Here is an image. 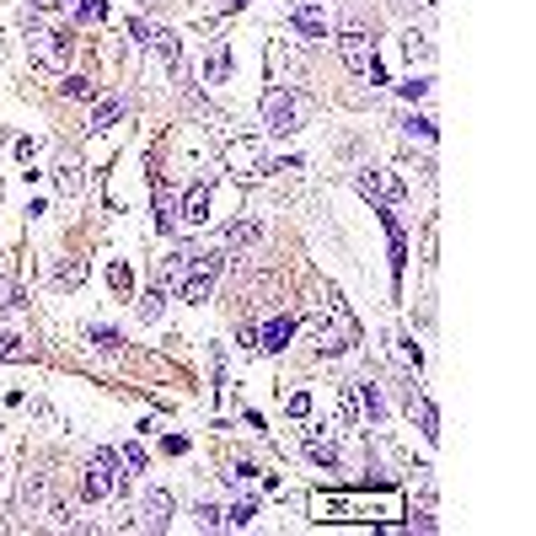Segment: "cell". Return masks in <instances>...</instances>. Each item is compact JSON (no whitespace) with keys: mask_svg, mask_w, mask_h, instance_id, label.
I'll list each match as a JSON object with an SVG mask.
<instances>
[{"mask_svg":"<svg viewBox=\"0 0 536 536\" xmlns=\"http://www.w3.org/2000/svg\"><path fill=\"white\" fill-rule=\"evenodd\" d=\"M220 268H226V258L220 252H188V274H182V300H193V306H204L210 290H215V279H220Z\"/></svg>","mask_w":536,"mask_h":536,"instance_id":"6da1fadb","label":"cell"},{"mask_svg":"<svg viewBox=\"0 0 536 536\" xmlns=\"http://www.w3.org/2000/svg\"><path fill=\"white\" fill-rule=\"evenodd\" d=\"M338 60L349 64L355 75H365V81H375V86H386V70H381V60H375V49H370V38L365 33H338Z\"/></svg>","mask_w":536,"mask_h":536,"instance_id":"7a4b0ae2","label":"cell"},{"mask_svg":"<svg viewBox=\"0 0 536 536\" xmlns=\"http://www.w3.org/2000/svg\"><path fill=\"white\" fill-rule=\"evenodd\" d=\"M349 344H359V322L349 317V306H333V317L317 327V349H322V355H338V349H349Z\"/></svg>","mask_w":536,"mask_h":536,"instance_id":"3957f363","label":"cell"},{"mask_svg":"<svg viewBox=\"0 0 536 536\" xmlns=\"http://www.w3.org/2000/svg\"><path fill=\"white\" fill-rule=\"evenodd\" d=\"M263 123H268V134H279V140L300 123V102L285 86H268V92H263Z\"/></svg>","mask_w":536,"mask_h":536,"instance_id":"277c9868","label":"cell"},{"mask_svg":"<svg viewBox=\"0 0 536 536\" xmlns=\"http://www.w3.org/2000/svg\"><path fill=\"white\" fill-rule=\"evenodd\" d=\"M226 161H231V172H237V178H258V172H268V167H274V161L263 156V145H258V140H231V145H226Z\"/></svg>","mask_w":536,"mask_h":536,"instance_id":"5b68a950","label":"cell"},{"mask_svg":"<svg viewBox=\"0 0 536 536\" xmlns=\"http://www.w3.org/2000/svg\"><path fill=\"white\" fill-rule=\"evenodd\" d=\"M355 188L365 193V199H375V204H397V199H403V182H397V178H381V172H359Z\"/></svg>","mask_w":536,"mask_h":536,"instance_id":"8992f818","label":"cell"},{"mask_svg":"<svg viewBox=\"0 0 536 536\" xmlns=\"http://www.w3.org/2000/svg\"><path fill=\"white\" fill-rule=\"evenodd\" d=\"M306 451H311L317 467H333V473H338V440H327L322 424H306Z\"/></svg>","mask_w":536,"mask_h":536,"instance_id":"52a82bcc","label":"cell"},{"mask_svg":"<svg viewBox=\"0 0 536 536\" xmlns=\"http://www.w3.org/2000/svg\"><path fill=\"white\" fill-rule=\"evenodd\" d=\"M210 182H199V188H188V199L178 204V220H188V226H204L210 220Z\"/></svg>","mask_w":536,"mask_h":536,"instance_id":"ba28073f","label":"cell"},{"mask_svg":"<svg viewBox=\"0 0 536 536\" xmlns=\"http://www.w3.org/2000/svg\"><path fill=\"white\" fill-rule=\"evenodd\" d=\"M290 338H296V317H274V322L258 333V349L279 355V349H290Z\"/></svg>","mask_w":536,"mask_h":536,"instance_id":"9c48e42d","label":"cell"},{"mask_svg":"<svg viewBox=\"0 0 536 536\" xmlns=\"http://www.w3.org/2000/svg\"><path fill=\"white\" fill-rule=\"evenodd\" d=\"M290 22H296V33H306V38H327V22H322V5L317 0H300Z\"/></svg>","mask_w":536,"mask_h":536,"instance_id":"30bf717a","label":"cell"},{"mask_svg":"<svg viewBox=\"0 0 536 536\" xmlns=\"http://www.w3.org/2000/svg\"><path fill=\"white\" fill-rule=\"evenodd\" d=\"M113 488H119V482H113V473H108L102 462H97V467H86V477H81V499H92V504H97V499H108Z\"/></svg>","mask_w":536,"mask_h":536,"instance_id":"8fae6325","label":"cell"},{"mask_svg":"<svg viewBox=\"0 0 536 536\" xmlns=\"http://www.w3.org/2000/svg\"><path fill=\"white\" fill-rule=\"evenodd\" d=\"M33 54H38V60H49V64H64V60H70V38L38 33V38H33Z\"/></svg>","mask_w":536,"mask_h":536,"instance_id":"7c38bea8","label":"cell"},{"mask_svg":"<svg viewBox=\"0 0 536 536\" xmlns=\"http://www.w3.org/2000/svg\"><path fill=\"white\" fill-rule=\"evenodd\" d=\"M172 226H178V193L156 188V231H172Z\"/></svg>","mask_w":536,"mask_h":536,"instance_id":"4fadbf2b","label":"cell"},{"mask_svg":"<svg viewBox=\"0 0 536 536\" xmlns=\"http://www.w3.org/2000/svg\"><path fill=\"white\" fill-rule=\"evenodd\" d=\"M182 274H188V252H172V258L156 268V290H172V285H182Z\"/></svg>","mask_w":536,"mask_h":536,"instance_id":"5bb4252c","label":"cell"},{"mask_svg":"<svg viewBox=\"0 0 536 536\" xmlns=\"http://www.w3.org/2000/svg\"><path fill=\"white\" fill-rule=\"evenodd\" d=\"M167 515H172V499H167L161 488L145 493V521H151V526H167Z\"/></svg>","mask_w":536,"mask_h":536,"instance_id":"9a60e30c","label":"cell"},{"mask_svg":"<svg viewBox=\"0 0 536 536\" xmlns=\"http://www.w3.org/2000/svg\"><path fill=\"white\" fill-rule=\"evenodd\" d=\"M338 424H344V429H359V397H355V386H344V392H338Z\"/></svg>","mask_w":536,"mask_h":536,"instance_id":"2e32d148","label":"cell"},{"mask_svg":"<svg viewBox=\"0 0 536 536\" xmlns=\"http://www.w3.org/2000/svg\"><path fill=\"white\" fill-rule=\"evenodd\" d=\"M151 44H156L161 64H172V70H178V38H172V33H151Z\"/></svg>","mask_w":536,"mask_h":536,"instance_id":"e0dca14e","label":"cell"},{"mask_svg":"<svg viewBox=\"0 0 536 536\" xmlns=\"http://www.w3.org/2000/svg\"><path fill=\"white\" fill-rule=\"evenodd\" d=\"M355 397H359V408H365L370 418L386 414V403H381V392H375V386H355Z\"/></svg>","mask_w":536,"mask_h":536,"instance_id":"ac0fdd59","label":"cell"},{"mask_svg":"<svg viewBox=\"0 0 536 536\" xmlns=\"http://www.w3.org/2000/svg\"><path fill=\"white\" fill-rule=\"evenodd\" d=\"M92 344H97L102 355H119V349H123V338L113 333V327H92Z\"/></svg>","mask_w":536,"mask_h":536,"instance_id":"d6986e66","label":"cell"},{"mask_svg":"<svg viewBox=\"0 0 536 536\" xmlns=\"http://www.w3.org/2000/svg\"><path fill=\"white\" fill-rule=\"evenodd\" d=\"M403 54H408V60H429V38H424V33H408V38H403Z\"/></svg>","mask_w":536,"mask_h":536,"instance_id":"ffe728a7","label":"cell"},{"mask_svg":"<svg viewBox=\"0 0 536 536\" xmlns=\"http://www.w3.org/2000/svg\"><path fill=\"white\" fill-rule=\"evenodd\" d=\"M123 119V102H97V119H92V129H108V123Z\"/></svg>","mask_w":536,"mask_h":536,"instance_id":"44dd1931","label":"cell"},{"mask_svg":"<svg viewBox=\"0 0 536 536\" xmlns=\"http://www.w3.org/2000/svg\"><path fill=\"white\" fill-rule=\"evenodd\" d=\"M167 290H151V296H140V317H145V322H156V317H161V306H167Z\"/></svg>","mask_w":536,"mask_h":536,"instance_id":"7402d4cb","label":"cell"},{"mask_svg":"<svg viewBox=\"0 0 536 536\" xmlns=\"http://www.w3.org/2000/svg\"><path fill=\"white\" fill-rule=\"evenodd\" d=\"M0 359H27V344L16 333H0Z\"/></svg>","mask_w":536,"mask_h":536,"instance_id":"603a6c76","label":"cell"},{"mask_svg":"<svg viewBox=\"0 0 536 536\" xmlns=\"http://www.w3.org/2000/svg\"><path fill=\"white\" fill-rule=\"evenodd\" d=\"M108 285H113L119 296H129V290H134V274H129L123 263H113V268H108Z\"/></svg>","mask_w":536,"mask_h":536,"instance_id":"cb8c5ba5","label":"cell"},{"mask_svg":"<svg viewBox=\"0 0 536 536\" xmlns=\"http://www.w3.org/2000/svg\"><path fill=\"white\" fill-rule=\"evenodd\" d=\"M226 237H231V247H247V241H258V226H252V220H237Z\"/></svg>","mask_w":536,"mask_h":536,"instance_id":"d4e9b609","label":"cell"},{"mask_svg":"<svg viewBox=\"0 0 536 536\" xmlns=\"http://www.w3.org/2000/svg\"><path fill=\"white\" fill-rule=\"evenodd\" d=\"M252 515H258V504H252V499H241V504H231V510H226V521H231V526H247Z\"/></svg>","mask_w":536,"mask_h":536,"instance_id":"484cf974","label":"cell"},{"mask_svg":"<svg viewBox=\"0 0 536 536\" xmlns=\"http://www.w3.org/2000/svg\"><path fill=\"white\" fill-rule=\"evenodd\" d=\"M75 11H81L86 22H102V16H108V0H75Z\"/></svg>","mask_w":536,"mask_h":536,"instance_id":"4316f807","label":"cell"},{"mask_svg":"<svg viewBox=\"0 0 536 536\" xmlns=\"http://www.w3.org/2000/svg\"><path fill=\"white\" fill-rule=\"evenodd\" d=\"M81 279H86V263H81V258H75V263H64V268H60V285H81Z\"/></svg>","mask_w":536,"mask_h":536,"instance_id":"83f0119b","label":"cell"},{"mask_svg":"<svg viewBox=\"0 0 536 536\" xmlns=\"http://www.w3.org/2000/svg\"><path fill=\"white\" fill-rule=\"evenodd\" d=\"M22 499H27V510H33V504H44V477H27V488H22Z\"/></svg>","mask_w":536,"mask_h":536,"instance_id":"f1b7e54d","label":"cell"},{"mask_svg":"<svg viewBox=\"0 0 536 536\" xmlns=\"http://www.w3.org/2000/svg\"><path fill=\"white\" fill-rule=\"evenodd\" d=\"M199 526H226V510H215V504H199Z\"/></svg>","mask_w":536,"mask_h":536,"instance_id":"f546056e","label":"cell"},{"mask_svg":"<svg viewBox=\"0 0 536 536\" xmlns=\"http://www.w3.org/2000/svg\"><path fill=\"white\" fill-rule=\"evenodd\" d=\"M60 92H64V97H92V81H81V75H70V81H64Z\"/></svg>","mask_w":536,"mask_h":536,"instance_id":"4dcf8cb0","label":"cell"},{"mask_svg":"<svg viewBox=\"0 0 536 536\" xmlns=\"http://www.w3.org/2000/svg\"><path fill=\"white\" fill-rule=\"evenodd\" d=\"M403 129L418 134V140H434V123H429V119H403Z\"/></svg>","mask_w":536,"mask_h":536,"instance_id":"1f68e13d","label":"cell"},{"mask_svg":"<svg viewBox=\"0 0 536 536\" xmlns=\"http://www.w3.org/2000/svg\"><path fill=\"white\" fill-rule=\"evenodd\" d=\"M119 456H123V467H134V473H140V467H145V451H140V445H123Z\"/></svg>","mask_w":536,"mask_h":536,"instance_id":"d6a6232c","label":"cell"},{"mask_svg":"<svg viewBox=\"0 0 536 536\" xmlns=\"http://www.w3.org/2000/svg\"><path fill=\"white\" fill-rule=\"evenodd\" d=\"M285 408H290L296 418H306V408H311V403H306V392H290V397H285Z\"/></svg>","mask_w":536,"mask_h":536,"instance_id":"836d02e7","label":"cell"},{"mask_svg":"<svg viewBox=\"0 0 536 536\" xmlns=\"http://www.w3.org/2000/svg\"><path fill=\"white\" fill-rule=\"evenodd\" d=\"M397 92H403V97H424V92H429V81H418V75H414V81H403Z\"/></svg>","mask_w":536,"mask_h":536,"instance_id":"e575fe53","label":"cell"},{"mask_svg":"<svg viewBox=\"0 0 536 536\" xmlns=\"http://www.w3.org/2000/svg\"><path fill=\"white\" fill-rule=\"evenodd\" d=\"M60 188H64V193H75V188H81V172H70V167H64V172H60Z\"/></svg>","mask_w":536,"mask_h":536,"instance_id":"d590c367","label":"cell"},{"mask_svg":"<svg viewBox=\"0 0 536 536\" xmlns=\"http://www.w3.org/2000/svg\"><path fill=\"white\" fill-rule=\"evenodd\" d=\"M33 5H38V11H60L64 0H33Z\"/></svg>","mask_w":536,"mask_h":536,"instance_id":"8d00e7d4","label":"cell"},{"mask_svg":"<svg viewBox=\"0 0 536 536\" xmlns=\"http://www.w3.org/2000/svg\"><path fill=\"white\" fill-rule=\"evenodd\" d=\"M237 5H247V0H237Z\"/></svg>","mask_w":536,"mask_h":536,"instance_id":"74e56055","label":"cell"},{"mask_svg":"<svg viewBox=\"0 0 536 536\" xmlns=\"http://www.w3.org/2000/svg\"><path fill=\"white\" fill-rule=\"evenodd\" d=\"M429 5H434V0H429Z\"/></svg>","mask_w":536,"mask_h":536,"instance_id":"f35d334b","label":"cell"}]
</instances>
